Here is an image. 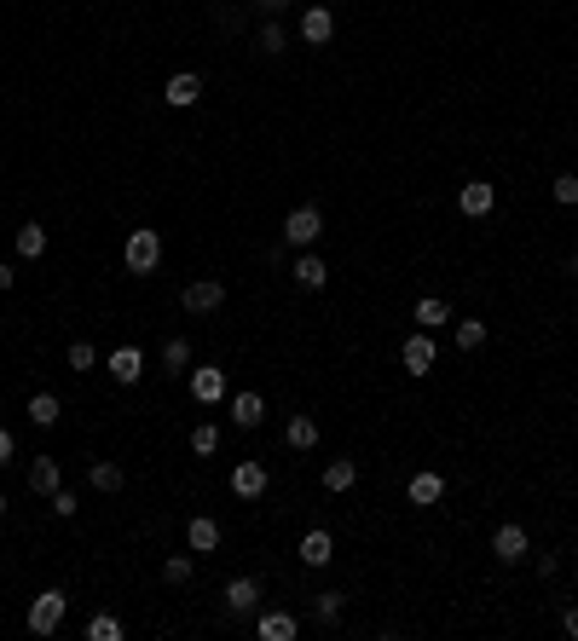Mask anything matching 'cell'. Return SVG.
I'll use <instances>...</instances> for the list:
<instances>
[{
  "label": "cell",
  "instance_id": "5bb4252c",
  "mask_svg": "<svg viewBox=\"0 0 578 641\" xmlns=\"http://www.w3.org/2000/svg\"><path fill=\"white\" fill-rule=\"evenodd\" d=\"M226 411H231L238 428H260V422H267V399H260V393H231Z\"/></svg>",
  "mask_w": 578,
  "mask_h": 641
},
{
  "label": "cell",
  "instance_id": "2e32d148",
  "mask_svg": "<svg viewBox=\"0 0 578 641\" xmlns=\"http://www.w3.org/2000/svg\"><path fill=\"white\" fill-rule=\"evenodd\" d=\"M295 630H301V618L284 613V607H278V613H260V624H255L260 641H295Z\"/></svg>",
  "mask_w": 578,
  "mask_h": 641
},
{
  "label": "cell",
  "instance_id": "f35d334b",
  "mask_svg": "<svg viewBox=\"0 0 578 641\" xmlns=\"http://www.w3.org/2000/svg\"><path fill=\"white\" fill-rule=\"evenodd\" d=\"M255 6H260V12H267V18H278V12H284V6H289V0H255Z\"/></svg>",
  "mask_w": 578,
  "mask_h": 641
},
{
  "label": "cell",
  "instance_id": "f1b7e54d",
  "mask_svg": "<svg viewBox=\"0 0 578 641\" xmlns=\"http://www.w3.org/2000/svg\"><path fill=\"white\" fill-rule=\"evenodd\" d=\"M191 572H197V560H191V555H168V560H162V578H168L174 589H180V584H191Z\"/></svg>",
  "mask_w": 578,
  "mask_h": 641
},
{
  "label": "cell",
  "instance_id": "1f68e13d",
  "mask_svg": "<svg viewBox=\"0 0 578 641\" xmlns=\"http://www.w3.org/2000/svg\"><path fill=\"white\" fill-rule=\"evenodd\" d=\"M341 607H348V601H341L336 589H324V596L312 601V618H318V624H336V618H341Z\"/></svg>",
  "mask_w": 578,
  "mask_h": 641
},
{
  "label": "cell",
  "instance_id": "d4e9b609",
  "mask_svg": "<svg viewBox=\"0 0 578 641\" xmlns=\"http://www.w3.org/2000/svg\"><path fill=\"white\" fill-rule=\"evenodd\" d=\"M191 370V347L174 335V341H162V376H185Z\"/></svg>",
  "mask_w": 578,
  "mask_h": 641
},
{
  "label": "cell",
  "instance_id": "5b68a950",
  "mask_svg": "<svg viewBox=\"0 0 578 641\" xmlns=\"http://www.w3.org/2000/svg\"><path fill=\"white\" fill-rule=\"evenodd\" d=\"M180 306L185 312H220L226 306V284L220 277H191V284L180 289Z\"/></svg>",
  "mask_w": 578,
  "mask_h": 641
},
{
  "label": "cell",
  "instance_id": "f546056e",
  "mask_svg": "<svg viewBox=\"0 0 578 641\" xmlns=\"http://www.w3.org/2000/svg\"><path fill=\"white\" fill-rule=\"evenodd\" d=\"M284 46H289L284 24H278V18H267V24H260V53H267V58H278V53H284Z\"/></svg>",
  "mask_w": 578,
  "mask_h": 641
},
{
  "label": "cell",
  "instance_id": "603a6c76",
  "mask_svg": "<svg viewBox=\"0 0 578 641\" xmlns=\"http://www.w3.org/2000/svg\"><path fill=\"white\" fill-rule=\"evenodd\" d=\"M58 416H64L58 393H35V399H29V422H35V428H58Z\"/></svg>",
  "mask_w": 578,
  "mask_h": 641
},
{
  "label": "cell",
  "instance_id": "74e56055",
  "mask_svg": "<svg viewBox=\"0 0 578 641\" xmlns=\"http://www.w3.org/2000/svg\"><path fill=\"white\" fill-rule=\"evenodd\" d=\"M12 451H18V445H12V433H6V428H0V468H6V462H12Z\"/></svg>",
  "mask_w": 578,
  "mask_h": 641
},
{
  "label": "cell",
  "instance_id": "d6986e66",
  "mask_svg": "<svg viewBox=\"0 0 578 641\" xmlns=\"http://www.w3.org/2000/svg\"><path fill=\"white\" fill-rule=\"evenodd\" d=\"M226 607H231V613H255V607H260V578H231V584H226Z\"/></svg>",
  "mask_w": 578,
  "mask_h": 641
},
{
  "label": "cell",
  "instance_id": "3957f363",
  "mask_svg": "<svg viewBox=\"0 0 578 641\" xmlns=\"http://www.w3.org/2000/svg\"><path fill=\"white\" fill-rule=\"evenodd\" d=\"M318 238H324V214L312 209V202H307V209H289V220H284V243H289V248H312Z\"/></svg>",
  "mask_w": 578,
  "mask_h": 641
},
{
  "label": "cell",
  "instance_id": "d590c367",
  "mask_svg": "<svg viewBox=\"0 0 578 641\" xmlns=\"http://www.w3.org/2000/svg\"><path fill=\"white\" fill-rule=\"evenodd\" d=\"M75 509H82V503H75V491H64V486H58V491H53V514H58V520H70Z\"/></svg>",
  "mask_w": 578,
  "mask_h": 641
},
{
  "label": "cell",
  "instance_id": "e575fe53",
  "mask_svg": "<svg viewBox=\"0 0 578 641\" xmlns=\"http://www.w3.org/2000/svg\"><path fill=\"white\" fill-rule=\"evenodd\" d=\"M93 364H99V353L87 341H70V370H93Z\"/></svg>",
  "mask_w": 578,
  "mask_h": 641
},
{
  "label": "cell",
  "instance_id": "836d02e7",
  "mask_svg": "<svg viewBox=\"0 0 578 641\" xmlns=\"http://www.w3.org/2000/svg\"><path fill=\"white\" fill-rule=\"evenodd\" d=\"M550 197L561 202V209H573V202H578V174H555V185H550Z\"/></svg>",
  "mask_w": 578,
  "mask_h": 641
},
{
  "label": "cell",
  "instance_id": "ba28073f",
  "mask_svg": "<svg viewBox=\"0 0 578 641\" xmlns=\"http://www.w3.org/2000/svg\"><path fill=\"white\" fill-rule=\"evenodd\" d=\"M330 35H336V12L324 6V0H318V6H307L301 12V41L307 46H330Z\"/></svg>",
  "mask_w": 578,
  "mask_h": 641
},
{
  "label": "cell",
  "instance_id": "6da1fadb",
  "mask_svg": "<svg viewBox=\"0 0 578 641\" xmlns=\"http://www.w3.org/2000/svg\"><path fill=\"white\" fill-rule=\"evenodd\" d=\"M122 260H128L133 277H151L156 266H162V231H128V248H122Z\"/></svg>",
  "mask_w": 578,
  "mask_h": 641
},
{
  "label": "cell",
  "instance_id": "ffe728a7",
  "mask_svg": "<svg viewBox=\"0 0 578 641\" xmlns=\"http://www.w3.org/2000/svg\"><path fill=\"white\" fill-rule=\"evenodd\" d=\"M191 393H197V404H220L226 399V370H191Z\"/></svg>",
  "mask_w": 578,
  "mask_h": 641
},
{
  "label": "cell",
  "instance_id": "e0dca14e",
  "mask_svg": "<svg viewBox=\"0 0 578 641\" xmlns=\"http://www.w3.org/2000/svg\"><path fill=\"white\" fill-rule=\"evenodd\" d=\"M58 486H64V468H58V457H35V462H29V491L53 497Z\"/></svg>",
  "mask_w": 578,
  "mask_h": 641
},
{
  "label": "cell",
  "instance_id": "44dd1931",
  "mask_svg": "<svg viewBox=\"0 0 578 641\" xmlns=\"http://www.w3.org/2000/svg\"><path fill=\"white\" fill-rule=\"evenodd\" d=\"M284 445H289V451H312V445H318V422H312V416H289Z\"/></svg>",
  "mask_w": 578,
  "mask_h": 641
},
{
  "label": "cell",
  "instance_id": "60d3db41",
  "mask_svg": "<svg viewBox=\"0 0 578 641\" xmlns=\"http://www.w3.org/2000/svg\"><path fill=\"white\" fill-rule=\"evenodd\" d=\"M6 509H12V503H6V491H0V514H6Z\"/></svg>",
  "mask_w": 578,
  "mask_h": 641
},
{
  "label": "cell",
  "instance_id": "b9f144b4",
  "mask_svg": "<svg viewBox=\"0 0 578 641\" xmlns=\"http://www.w3.org/2000/svg\"><path fill=\"white\" fill-rule=\"evenodd\" d=\"M573 572H578V560H573Z\"/></svg>",
  "mask_w": 578,
  "mask_h": 641
},
{
  "label": "cell",
  "instance_id": "7c38bea8",
  "mask_svg": "<svg viewBox=\"0 0 578 641\" xmlns=\"http://www.w3.org/2000/svg\"><path fill=\"white\" fill-rule=\"evenodd\" d=\"M330 560H336V538L324 526H312L301 538V567H330Z\"/></svg>",
  "mask_w": 578,
  "mask_h": 641
},
{
  "label": "cell",
  "instance_id": "8992f818",
  "mask_svg": "<svg viewBox=\"0 0 578 641\" xmlns=\"http://www.w3.org/2000/svg\"><path fill=\"white\" fill-rule=\"evenodd\" d=\"M267 486H272L267 462H238V468H231V491H238L243 503H255V497H267Z\"/></svg>",
  "mask_w": 578,
  "mask_h": 641
},
{
  "label": "cell",
  "instance_id": "9c48e42d",
  "mask_svg": "<svg viewBox=\"0 0 578 641\" xmlns=\"http://www.w3.org/2000/svg\"><path fill=\"white\" fill-rule=\"evenodd\" d=\"M492 555L504 560V567H514L521 555H533V543H526V531L509 520V526H497V531H492Z\"/></svg>",
  "mask_w": 578,
  "mask_h": 641
},
{
  "label": "cell",
  "instance_id": "8d00e7d4",
  "mask_svg": "<svg viewBox=\"0 0 578 641\" xmlns=\"http://www.w3.org/2000/svg\"><path fill=\"white\" fill-rule=\"evenodd\" d=\"M561 630H567V636L578 641V607H567V613H561Z\"/></svg>",
  "mask_w": 578,
  "mask_h": 641
},
{
  "label": "cell",
  "instance_id": "484cf974",
  "mask_svg": "<svg viewBox=\"0 0 578 641\" xmlns=\"http://www.w3.org/2000/svg\"><path fill=\"white\" fill-rule=\"evenodd\" d=\"M18 255H24V260H41V255H46V226H35V220L18 226Z\"/></svg>",
  "mask_w": 578,
  "mask_h": 641
},
{
  "label": "cell",
  "instance_id": "4316f807",
  "mask_svg": "<svg viewBox=\"0 0 578 641\" xmlns=\"http://www.w3.org/2000/svg\"><path fill=\"white\" fill-rule=\"evenodd\" d=\"M87 486L93 491H122V468L116 462H93L87 468Z\"/></svg>",
  "mask_w": 578,
  "mask_h": 641
},
{
  "label": "cell",
  "instance_id": "d6a6232c",
  "mask_svg": "<svg viewBox=\"0 0 578 641\" xmlns=\"http://www.w3.org/2000/svg\"><path fill=\"white\" fill-rule=\"evenodd\" d=\"M480 341H486V324H480V318H463V324H457V347H463V353H475Z\"/></svg>",
  "mask_w": 578,
  "mask_h": 641
},
{
  "label": "cell",
  "instance_id": "30bf717a",
  "mask_svg": "<svg viewBox=\"0 0 578 641\" xmlns=\"http://www.w3.org/2000/svg\"><path fill=\"white\" fill-rule=\"evenodd\" d=\"M104 370H111V382L133 387L139 376H145V353H139V347H116L111 358H104Z\"/></svg>",
  "mask_w": 578,
  "mask_h": 641
},
{
  "label": "cell",
  "instance_id": "cb8c5ba5",
  "mask_svg": "<svg viewBox=\"0 0 578 641\" xmlns=\"http://www.w3.org/2000/svg\"><path fill=\"white\" fill-rule=\"evenodd\" d=\"M358 486V462H348V457H341V462H330V468H324V491H353Z\"/></svg>",
  "mask_w": 578,
  "mask_h": 641
},
{
  "label": "cell",
  "instance_id": "9a60e30c",
  "mask_svg": "<svg viewBox=\"0 0 578 641\" xmlns=\"http://www.w3.org/2000/svg\"><path fill=\"white\" fill-rule=\"evenodd\" d=\"M185 543H191V555H214V549H220V526H214L209 514H191V526H185Z\"/></svg>",
  "mask_w": 578,
  "mask_h": 641
},
{
  "label": "cell",
  "instance_id": "52a82bcc",
  "mask_svg": "<svg viewBox=\"0 0 578 641\" xmlns=\"http://www.w3.org/2000/svg\"><path fill=\"white\" fill-rule=\"evenodd\" d=\"M457 209L468 214V220H486V214L497 209V185H486V180H468L463 191H457Z\"/></svg>",
  "mask_w": 578,
  "mask_h": 641
},
{
  "label": "cell",
  "instance_id": "7a4b0ae2",
  "mask_svg": "<svg viewBox=\"0 0 578 641\" xmlns=\"http://www.w3.org/2000/svg\"><path fill=\"white\" fill-rule=\"evenodd\" d=\"M64 589H41V596L35 601H29V630H35V636H53L58 630V624H64Z\"/></svg>",
  "mask_w": 578,
  "mask_h": 641
},
{
  "label": "cell",
  "instance_id": "4fadbf2b",
  "mask_svg": "<svg viewBox=\"0 0 578 641\" xmlns=\"http://www.w3.org/2000/svg\"><path fill=\"white\" fill-rule=\"evenodd\" d=\"M162 99H168V104H174V111H191V104L202 99V75H191V70H180V75H174V82H168V87H162Z\"/></svg>",
  "mask_w": 578,
  "mask_h": 641
},
{
  "label": "cell",
  "instance_id": "7402d4cb",
  "mask_svg": "<svg viewBox=\"0 0 578 641\" xmlns=\"http://www.w3.org/2000/svg\"><path fill=\"white\" fill-rule=\"evenodd\" d=\"M416 324H423V330H440V324H451V306L440 301V295H423V301H416V312H411Z\"/></svg>",
  "mask_w": 578,
  "mask_h": 641
},
{
  "label": "cell",
  "instance_id": "ab89813d",
  "mask_svg": "<svg viewBox=\"0 0 578 641\" xmlns=\"http://www.w3.org/2000/svg\"><path fill=\"white\" fill-rule=\"evenodd\" d=\"M0 289H12V266L6 260H0Z\"/></svg>",
  "mask_w": 578,
  "mask_h": 641
},
{
  "label": "cell",
  "instance_id": "83f0119b",
  "mask_svg": "<svg viewBox=\"0 0 578 641\" xmlns=\"http://www.w3.org/2000/svg\"><path fill=\"white\" fill-rule=\"evenodd\" d=\"M191 451H197V457H214V451H220V428H214V422H197V428H191Z\"/></svg>",
  "mask_w": 578,
  "mask_h": 641
},
{
  "label": "cell",
  "instance_id": "8fae6325",
  "mask_svg": "<svg viewBox=\"0 0 578 641\" xmlns=\"http://www.w3.org/2000/svg\"><path fill=\"white\" fill-rule=\"evenodd\" d=\"M405 497H411L416 509H434L446 497V474H434V468H423V474H411V486H405Z\"/></svg>",
  "mask_w": 578,
  "mask_h": 641
},
{
  "label": "cell",
  "instance_id": "4dcf8cb0",
  "mask_svg": "<svg viewBox=\"0 0 578 641\" xmlns=\"http://www.w3.org/2000/svg\"><path fill=\"white\" fill-rule=\"evenodd\" d=\"M87 641H122V618L116 613H99L87 624Z\"/></svg>",
  "mask_w": 578,
  "mask_h": 641
},
{
  "label": "cell",
  "instance_id": "ac0fdd59",
  "mask_svg": "<svg viewBox=\"0 0 578 641\" xmlns=\"http://www.w3.org/2000/svg\"><path fill=\"white\" fill-rule=\"evenodd\" d=\"M289 277H295V289H324V284H330V266H324L318 255H301L289 266Z\"/></svg>",
  "mask_w": 578,
  "mask_h": 641
},
{
  "label": "cell",
  "instance_id": "277c9868",
  "mask_svg": "<svg viewBox=\"0 0 578 641\" xmlns=\"http://www.w3.org/2000/svg\"><path fill=\"white\" fill-rule=\"evenodd\" d=\"M399 364L411 370V376H428V370L440 364V347H434V330H416V335H405V347H399Z\"/></svg>",
  "mask_w": 578,
  "mask_h": 641
}]
</instances>
